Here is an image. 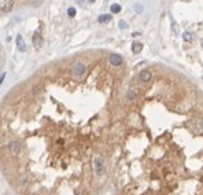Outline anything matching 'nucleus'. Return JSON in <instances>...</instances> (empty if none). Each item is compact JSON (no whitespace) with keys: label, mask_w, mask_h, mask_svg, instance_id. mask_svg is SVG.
I'll list each match as a JSON object with an SVG mask.
<instances>
[{"label":"nucleus","mask_w":203,"mask_h":195,"mask_svg":"<svg viewBox=\"0 0 203 195\" xmlns=\"http://www.w3.org/2000/svg\"><path fill=\"white\" fill-rule=\"evenodd\" d=\"M71 73H73V76L77 78V80H80V78H82L84 76H85L86 66L82 62H77L74 66H73V70H71Z\"/></svg>","instance_id":"nucleus-1"},{"label":"nucleus","mask_w":203,"mask_h":195,"mask_svg":"<svg viewBox=\"0 0 203 195\" xmlns=\"http://www.w3.org/2000/svg\"><path fill=\"white\" fill-rule=\"evenodd\" d=\"M94 169H95V173H96L98 176H103V175L106 173V169H104V161L100 157H95Z\"/></svg>","instance_id":"nucleus-2"},{"label":"nucleus","mask_w":203,"mask_h":195,"mask_svg":"<svg viewBox=\"0 0 203 195\" xmlns=\"http://www.w3.org/2000/svg\"><path fill=\"white\" fill-rule=\"evenodd\" d=\"M16 48H18V51H21V52H25V51H26V44H25L24 37H22L21 34L16 36Z\"/></svg>","instance_id":"nucleus-3"},{"label":"nucleus","mask_w":203,"mask_h":195,"mask_svg":"<svg viewBox=\"0 0 203 195\" xmlns=\"http://www.w3.org/2000/svg\"><path fill=\"white\" fill-rule=\"evenodd\" d=\"M32 43H33V46L36 48H40L43 46V37H41V34L39 33H34L33 34V37H32Z\"/></svg>","instance_id":"nucleus-4"},{"label":"nucleus","mask_w":203,"mask_h":195,"mask_svg":"<svg viewBox=\"0 0 203 195\" xmlns=\"http://www.w3.org/2000/svg\"><path fill=\"white\" fill-rule=\"evenodd\" d=\"M8 150L11 151V154H19V151H21V144H19L18 141H11V143L8 144Z\"/></svg>","instance_id":"nucleus-5"},{"label":"nucleus","mask_w":203,"mask_h":195,"mask_svg":"<svg viewBox=\"0 0 203 195\" xmlns=\"http://www.w3.org/2000/svg\"><path fill=\"white\" fill-rule=\"evenodd\" d=\"M110 63H111L113 66H119V65H122V56H121V55H117V54H113L110 56Z\"/></svg>","instance_id":"nucleus-6"},{"label":"nucleus","mask_w":203,"mask_h":195,"mask_svg":"<svg viewBox=\"0 0 203 195\" xmlns=\"http://www.w3.org/2000/svg\"><path fill=\"white\" fill-rule=\"evenodd\" d=\"M151 77H152V74H151V71H148V70H141L140 74H139V78H140L143 83H148L150 80H151Z\"/></svg>","instance_id":"nucleus-7"},{"label":"nucleus","mask_w":203,"mask_h":195,"mask_svg":"<svg viewBox=\"0 0 203 195\" xmlns=\"http://www.w3.org/2000/svg\"><path fill=\"white\" fill-rule=\"evenodd\" d=\"M13 6H14V0H7L6 4L1 7V11H3V13H8V11L13 8Z\"/></svg>","instance_id":"nucleus-8"},{"label":"nucleus","mask_w":203,"mask_h":195,"mask_svg":"<svg viewBox=\"0 0 203 195\" xmlns=\"http://www.w3.org/2000/svg\"><path fill=\"white\" fill-rule=\"evenodd\" d=\"M141 50H143V44L141 43H137V41H134L132 44V51H133V54H139Z\"/></svg>","instance_id":"nucleus-9"},{"label":"nucleus","mask_w":203,"mask_h":195,"mask_svg":"<svg viewBox=\"0 0 203 195\" xmlns=\"http://www.w3.org/2000/svg\"><path fill=\"white\" fill-rule=\"evenodd\" d=\"M183 39L185 40L187 43H192L195 37H194V34H191L189 32H184V33H183Z\"/></svg>","instance_id":"nucleus-10"},{"label":"nucleus","mask_w":203,"mask_h":195,"mask_svg":"<svg viewBox=\"0 0 203 195\" xmlns=\"http://www.w3.org/2000/svg\"><path fill=\"white\" fill-rule=\"evenodd\" d=\"M113 18H111V15L110 14H104V15H100L99 17V22L100 24H106V22H110Z\"/></svg>","instance_id":"nucleus-11"},{"label":"nucleus","mask_w":203,"mask_h":195,"mask_svg":"<svg viewBox=\"0 0 203 195\" xmlns=\"http://www.w3.org/2000/svg\"><path fill=\"white\" fill-rule=\"evenodd\" d=\"M172 30L173 33L177 36V34H180V30H179V25H177V22L174 21V19H172Z\"/></svg>","instance_id":"nucleus-12"},{"label":"nucleus","mask_w":203,"mask_h":195,"mask_svg":"<svg viewBox=\"0 0 203 195\" xmlns=\"http://www.w3.org/2000/svg\"><path fill=\"white\" fill-rule=\"evenodd\" d=\"M110 10H111V13H115V14H117V13L121 11V6H119V4H113V6L110 7Z\"/></svg>","instance_id":"nucleus-13"},{"label":"nucleus","mask_w":203,"mask_h":195,"mask_svg":"<svg viewBox=\"0 0 203 195\" xmlns=\"http://www.w3.org/2000/svg\"><path fill=\"white\" fill-rule=\"evenodd\" d=\"M126 98H128L129 100H134V99H136V94H134L133 91H128V92H126Z\"/></svg>","instance_id":"nucleus-14"},{"label":"nucleus","mask_w":203,"mask_h":195,"mask_svg":"<svg viewBox=\"0 0 203 195\" xmlns=\"http://www.w3.org/2000/svg\"><path fill=\"white\" fill-rule=\"evenodd\" d=\"M67 15H69V17H74V15H76V8H74V7L69 8V10H67Z\"/></svg>","instance_id":"nucleus-15"},{"label":"nucleus","mask_w":203,"mask_h":195,"mask_svg":"<svg viewBox=\"0 0 203 195\" xmlns=\"http://www.w3.org/2000/svg\"><path fill=\"white\" fill-rule=\"evenodd\" d=\"M119 28H121V29H126V28H128V24H126L125 21H119Z\"/></svg>","instance_id":"nucleus-16"},{"label":"nucleus","mask_w":203,"mask_h":195,"mask_svg":"<svg viewBox=\"0 0 203 195\" xmlns=\"http://www.w3.org/2000/svg\"><path fill=\"white\" fill-rule=\"evenodd\" d=\"M4 78H6V74L3 73V74H1V78H0V83H1V84H3V81H4Z\"/></svg>","instance_id":"nucleus-17"},{"label":"nucleus","mask_w":203,"mask_h":195,"mask_svg":"<svg viewBox=\"0 0 203 195\" xmlns=\"http://www.w3.org/2000/svg\"><path fill=\"white\" fill-rule=\"evenodd\" d=\"M200 46H202V47H203V39L200 40Z\"/></svg>","instance_id":"nucleus-18"},{"label":"nucleus","mask_w":203,"mask_h":195,"mask_svg":"<svg viewBox=\"0 0 203 195\" xmlns=\"http://www.w3.org/2000/svg\"><path fill=\"white\" fill-rule=\"evenodd\" d=\"M77 1H78V3H82V0H77Z\"/></svg>","instance_id":"nucleus-19"},{"label":"nucleus","mask_w":203,"mask_h":195,"mask_svg":"<svg viewBox=\"0 0 203 195\" xmlns=\"http://www.w3.org/2000/svg\"><path fill=\"white\" fill-rule=\"evenodd\" d=\"M91 1H92V3H94V1H95V0H91Z\"/></svg>","instance_id":"nucleus-20"}]
</instances>
